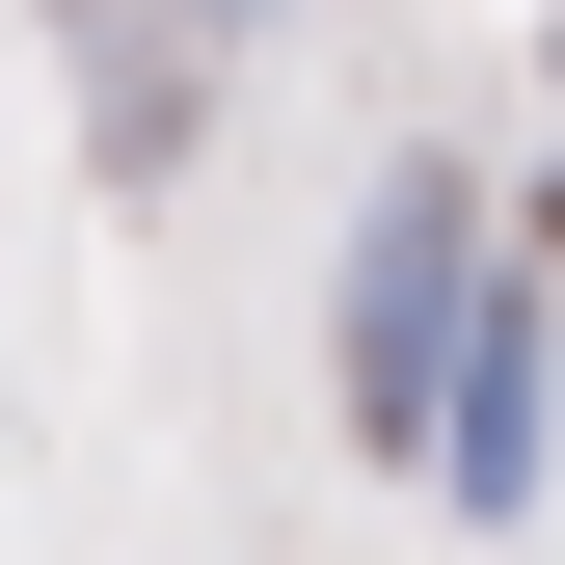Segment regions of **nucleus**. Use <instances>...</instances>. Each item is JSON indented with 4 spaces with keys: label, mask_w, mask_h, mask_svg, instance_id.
Listing matches in <instances>:
<instances>
[{
    "label": "nucleus",
    "mask_w": 565,
    "mask_h": 565,
    "mask_svg": "<svg viewBox=\"0 0 565 565\" xmlns=\"http://www.w3.org/2000/svg\"><path fill=\"white\" fill-rule=\"evenodd\" d=\"M539 377H565V323H539V297H484V323H458V431H431V458H458V512H512V484H539Z\"/></svg>",
    "instance_id": "f03ea898"
},
{
    "label": "nucleus",
    "mask_w": 565,
    "mask_h": 565,
    "mask_svg": "<svg viewBox=\"0 0 565 565\" xmlns=\"http://www.w3.org/2000/svg\"><path fill=\"white\" fill-rule=\"evenodd\" d=\"M458 323H484V189L458 162H377V216H350V458H431L458 431Z\"/></svg>",
    "instance_id": "f257e3e1"
}]
</instances>
